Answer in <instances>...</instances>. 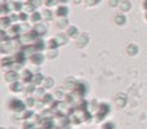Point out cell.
<instances>
[{
  "label": "cell",
  "instance_id": "34",
  "mask_svg": "<svg viewBox=\"0 0 147 129\" xmlns=\"http://www.w3.org/2000/svg\"><path fill=\"white\" fill-rule=\"evenodd\" d=\"M27 1L31 3L32 5H35V7L38 8V7H40L41 5V1H43V0H27Z\"/></svg>",
  "mask_w": 147,
  "mask_h": 129
},
{
  "label": "cell",
  "instance_id": "10",
  "mask_svg": "<svg viewBox=\"0 0 147 129\" xmlns=\"http://www.w3.org/2000/svg\"><path fill=\"white\" fill-rule=\"evenodd\" d=\"M5 79H7V81L16 83V81H18V74L16 72V71H10V72H8L7 75H5Z\"/></svg>",
  "mask_w": 147,
  "mask_h": 129
},
{
  "label": "cell",
  "instance_id": "8",
  "mask_svg": "<svg viewBox=\"0 0 147 129\" xmlns=\"http://www.w3.org/2000/svg\"><path fill=\"white\" fill-rule=\"evenodd\" d=\"M34 31H35L36 34H38L39 36L44 35V34H47V26L45 25H40V23H38V25L34 27Z\"/></svg>",
  "mask_w": 147,
  "mask_h": 129
},
{
  "label": "cell",
  "instance_id": "24",
  "mask_svg": "<svg viewBox=\"0 0 147 129\" xmlns=\"http://www.w3.org/2000/svg\"><path fill=\"white\" fill-rule=\"evenodd\" d=\"M23 5H25V4H22L21 1H13L12 3V8L16 10V12H20V10L23 8Z\"/></svg>",
  "mask_w": 147,
  "mask_h": 129
},
{
  "label": "cell",
  "instance_id": "45",
  "mask_svg": "<svg viewBox=\"0 0 147 129\" xmlns=\"http://www.w3.org/2000/svg\"><path fill=\"white\" fill-rule=\"evenodd\" d=\"M145 18H146V20H147V12H146V14H145Z\"/></svg>",
  "mask_w": 147,
  "mask_h": 129
},
{
  "label": "cell",
  "instance_id": "2",
  "mask_svg": "<svg viewBox=\"0 0 147 129\" xmlns=\"http://www.w3.org/2000/svg\"><path fill=\"white\" fill-rule=\"evenodd\" d=\"M9 107H10V110H13V111H25L26 105L23 103L21 99L13 98V99H10V102H9Z\"/></svg>",
  "mask_w": 147,
  "mask_h": 129
},
{
  "label": "cell",
  "instance_id": "33",
  "mask_svg": "<svg viewBox=\"0 0 147 129\" xmlns=\"http://www.w3.org/2000/svg\"><path fill=\"white\" fill-rule=\"evenodd\" d=\"M27 18H28V16H27V13H20L18 14V20L20 21H27Z\"/></svg>",
  "mask_w": 147,
  "mask_h": 129
},
{
  "label": "cell",
  "instance_id": "35",
  "mask_svg": "<svg viewBox=\"0 0 147 129\" xmlns=\"http://www.w3.org/2000/svg\"><path fill=\"white\" fill-rule=\"evenodd\" d=\"M102 129H115V125L112 123H105Z\"/></svg>",
  "mask_w": 147,
  "mask_h": 129
},
{
  "label": "cell",
  "instance_id": "31",
  "mask_svg": "<svg viewBox=\"0 0 147 129\" xmlns=\"http://www.w3.org/2000/svg\"><path fill=\"white\" fill-rule=\"evenodd\" d=\"M44 3H45V5L48 8H51V7H53V5L57 4V0H44Z\"/></svg>",
  "mask_w": 147,
  "mask_h": 129
},
{
  "label": "cell",
  "instance_id": "22",
  "mask_svg": "<svg viewBox=\"0 0 147 129\" xmlns=\"http://www.w3.org/2000/svg\"><path fill=\"white\" fill-rule=\"evenodd\" d=\"M41 16H43V18H44V20H47V21H51L52 18H53V13H52L49 9L43 10V13H41Z\"/></svg>",
  "mask_w": 147,
  "mask_h": 129
},
{
  "label": "cell",
  "instance_id": "39",
  "mask_svg": "<svg viewBox=\"0 0 147 129\" xmlns=\"http://www.w3.org/2000/svg\"><path fill=\"white\" fill-rule=\"evenodd\" d=\"M27 105L28 106H34V105H35V99L34 98H27Z\"/></svg>",
  "mask_w": 147,
  "mask_h": 129
},
{
  "label": "cell",
  "instance_id": "43",
  "mask_svg": "<svg viewBox=\"0 0 147 129\" xmlns=\"http://www.w3.org/2000/svg\"><path fill=\"white\" fill-rule=\"evenodd\" d=\"M143 8H145V9H147V0H145V1H143Z\"/></svg>",
  "mask_w": 147,
  "mask_h": 129
},
{
  "label": "cell",
  "instance_id": "13",
  "mask_svg": "<svg viewBox=\"0 0 147 129\" xmlns=\"http://www.w3.org/2000/svg\"><path fill=\"white\" fill-rule=\"evenodd\" d=\"M10 22H12V20H10V17H1V20H0V23H1V27L3 30L7 27H10Z\"/></svg>",
  "mask_w": 147,
  "mask_h": 129
},
{
  "label": "cell",
  "instance_id": "1",
  "mask_svg": "<svg viewBox=\"0 0 147 129\" xmlns=\"http://www.w3.org/2000/svg\"><path fill=\"white\" fill-rule=\"evenodd\" d=\"M110 112V105L107 103H101L98 106V112H97L96 115V119L97 122H101L102 119H105L106 118V115Z\"/></svg>",
  "mask_w": 147,
  "mask_h": 129
},
{
  "label": "cell",
  "instance_id": "19",
  "mask_svg": "<svg viewBox=\"0 0 147 129\" xmlns=\"http://www.w3.org/2000/svg\"><path fill=\"white\" fill-rule=\"evenodd\" d=\"M10 91H13V92H21V91H22V84H21L20 81L12 83V84H10Z\"/></svg>",
  "mask_w": 147,
  "mask_h": 129
},
{
  "label": "cell",
  "instance_id": "11",
  "mask_svg": "<svg viewBox=\"0 0 147 129\" xmlns=\"http://www.w3.org/2000/svg\"><path fill=\"white\" fill-rule=\"evenodd\" d=\"M34 48H35L36 52H41L44 48H45V43H44L41 39H38V40H35V43L32 44Z\"/></svg>",
  "mask_w": 147,
  "mask_h": 129
},
{
  "label": "cell",
  "instance_id": "15",
  "mask_svg": "<svg viewBox=\"0 0 147 129\" xmlns=\"http://www.w3.org/2000/svg\"><path fill=\"white\" fill-rule=\"evenodd\" d=\"M86 43H88V35H86V34H83L78 40V45L81 48V47H85Z\"/></svg>",
  "mask_w": 147,
  "mask_h": 129
},
{
  "label": "cell",
  "instance_id": "9",
  "mask_svg": "<svg viewBox=\"0 0 147 129\" xmlns=\"http://www.w3.org/2000/svg\"><path fill=\"white\" fill-rule=\"evenodd\" d=\"M22 78H23V81L25 83H31L34 79V75L32 72H31V70H25L22 74Z\"/></svg>",
  "mask_w": 147,
  "mask_h": 129
},
{
  "label": "cell",
  "instance_id": "7",
  "mask_svg": "<svg viewBox=\"0 0 147 129\" xmlns=\"http://www.w3.org/2000/svg\"><path fill=\"white\" fill-rule=\"evenodd\" d=\"M14 59H16V63H20V65H23L26 61V53L25 52H18V53H16L14 56Z\"/></svg>",
  "mask_w": 147,
  "mask_h": 129
},
{
  "label": "cell",
  "instance_id": "42",
  "mask_svg": "<svg viewBox=\"0 0 147 129\" xmlns=\"http://www.w3.org/2000/svg\"><path fill=\"white\" fill-rule=\"evenodd\" d=\"M69 0H57V3H62V4H65V3H67Z\"/></svg>",
  "mask_w": 147,
  "mask_h": 129
},
{
  "label": "cell",
  "instance_id": "17",
  "mask_svg": "<svg viewBox=\"0 0 147 129\" xmlns=\"http://www.w3.org/2000/svg\"><path fill=\"white\" fill-rule=\"evenodd\" d=\"M44 76L40 75V74H36V75H34V79H32V84L34 85H38V84H41L44 81Z\"/></svg>",
  "mask_w": 147,
  "mask_h": 129
},
{
  "label": "cell",
  "instance_id": "25",
  "mask_svg": "<svg viewBox=\"0 0 147 129\" xmlns=\"http://www.w3.org/2000/svg\"><path fill=\"white\" fill-rule=\"evenodd\" d=\"M41 18H43V16L38 12H34L32 14H31V21H32V22H39Z\"/></svg>",
  "mask_w": 147,
  "mask_h": 129
},
{
  "label": "cell",
  "instance_id": "41",
  "mask_svg": "<svg viewBox=\"0 0 147 129\" xmlns=\"http://www.w3.org/2000/svg\"><path fill=\"white\" fill-rule=\"evenodd\" d=\"M9 17H10V20L12 21H17L18 20V14H10Z\"/></svg>",
  "mask_w": 147,
  "mask_h": 129
},
{
  "label": "cell",
  "instance_id": "3",
  "mask_svg": "<svg viewBox=\"0 0 147 129\" xmlns=\"http://www.w3.org/2000/svg\"><path fill=\"white\" fill-rule=\"evenodd\" d=\"M74 93H75L78 97L83 98V97L85 96V93H86V86H85V84H83V83H76L75 88H74Z\"/></svg>",
  "mask_w": 147,
  "mask_h": 129
},
{
  "label": "cell",
  "instance_id": "32",
  "mask_svg": "<svg viewBox=\"0 0 147 129\" xmlns=\"http://www.w3.org/2000/svg\"><path fill=\"white\" fill-rule=\"evenodd\" d=\"M23 129H35V124H32V123H30V122H26L25 124H23Z\"/></svg>",
  "mask_w": 147,
  "mask_h": 129
},
{
  "label": "cell",
  "instance_id": "20",
  "mask_svg": "<svg viewBox=\"0 0 147 129\" xmlns=\"http://www.w3.org/2000/svg\"><path fill=\"white\" fill-rule=\"evenodd\" d=\"M78 34H79V31H78V28H76L75 26H70L69 30H67V35L72 36V38H76V36H78Z\"/></svg>",
  "mask_w": 147,
  "mask_h": 129
},
{
  "label": "cell",
  "instance_id": "30",
  "mask_svg": "<svg viewBox=\"0 0 147 129\" xmlns=\"http://www.w3.org/2000/svg\"><path fill=\"white\" fill-rule=\"evenodd\" d=\"M130 9V1H128V0H125V1L121 3V10H124V12H127V10Z\"/></svg>",
  "mask_w": 147,
  "mask_h": 129
},
{
  "label": "cell",
  "instance_id": "16",
  "mask_svg": "<svg viewBox=\"0 0 147 129\" xmlns=\"http://www.w3.org/2000/svg\"><path fill=\"white\" fill-rule=\"evenodd\" d=\"M125 22H127V18H125V16L116 14V17H115V23H116V25L121 26V25H124Z\"/></svg>",
  "mask_w": 147,
  "mask_h": 129
},
{
  "label": "cell",
  "instance_id": "37",
  "mask_svg": "<svg viewBox=\"0 0 147 129\" xmlns=\"http://www.w3.org/2000/svg\"><path fill=\"white\" fill-rule=\"evenodd\" d=\"M34 116V112L31 111V110H28V111H26L25 114H23V119H28V118Z\"/></svg>",
  "mask_w": 147,
  "mask_h": 129
},
{
  "label": "cell",
  "instance_id": "21",
  "mask_svg": "<svg viewBox=\"0 0 147 129\" xmlns=\"http://www.w3.org/2000/svg\"><path fill=\"white\" fill-rule=\"evenodd\" d=\"M23 8H25V10H26V13H34L35 12V9H36V7L35 5H32L31 3H26L25 5H23Z\"/></svg>",
  "mask_w": 147,
  "mask_h": 129
},
{
  "label": "cell",
  "instance_id": "14",
  "mask_svg": "<svg viewBox=\"0 0 147 129\" xmlns=\"http://www.w3.org/2000/svg\"><path fill=\"white\" fill-rule=\"evenodd\" d=\"M20 32H21V26H18V25H13V26H10V35H12V36L17 38L18 34H20Z\"/></svg>",
  "mask_w": 147,
  "mask_h": 129
},
{
  "label": "cell",
  "instance_id": "29",
  "mask_svg": "<svg viewBox=\"0 0 147 129\" xmlns=\"http://www.w3.org/2000/svg\"><path fill=\"white\" fill-rule=\"evenodd\" d=\"M41 101H43L44 103H52V101H53V97H52L51 94H44V97L41 98Z\"/></svg>",
  "mask_w": 147,
  "mask_h": 129
},
{
  "label": "cell",
  "instance_id": "38",
  "mask_svg": "<svg viewBox=\"0 0 147 129\" xmlns=\"http://www.w3.org/2000/svg\"><path fill=\"white\" fill-rule=\"evenodd\" d=\"M34 91H35L34 85H28V86H27V89H26V93H27V94H28V93H32Z\"/></svg>",
  "mask_w": 147,
  "mask_h": 129
},
{
  "label": "cell",
  "instance_id": "23",
  "mask_svg": "<svg viewBox=\"0 0 147 129\" xmlns=\"http://www.w3.org/2000/svg\"><path fill=\"white\" fill-rule=\"evenodd\" d=\"M58 47H59V44H58V41H57L56 39H53V40H49V41H48V48H49V49H53V51H56Z\"/></svg>",
  "mask_w": 147,
  "mask_h": 129
},
{
  "label": "cell",
  "instance_id": "12",
  "mask_svg": "<svg viewBox=\"0 0 147 129\" xmlns=\"http://www.w3.org/2000/svg\"><path fill=\"white\" fill-rule=\"evenodd\" d=\"M115 103H116V106L117 107H124L125 106V103H127V97L125 96H117V98L115 99Z\"/></svg>",
  "mask_w": 147,
  "mask_h": 129
},
{
  "label": "cell",
  "instance_id": "6",
  "mask_svg": "<svg viewBox=\"0 0 147 129\" xmlns=\"http://www.w3.org/2000/svg\"><path fill=\"white\" fill-rule=\"evenodd\" d=\"M41 129H54V124L52 118H47L41 122Z\"/></svg>",
  "mask_w": 147,
  "mask_h": 129
},
{
  "label": "cell",
  "instance_id": "40",
  "mask_svg": "<svg viewBox=\"0 0 147 129\" xmlns=\"http://www.w3.org/2000/svg\"><path fill=\"white\" fill-rule=\"evenodd\" d=\"M117 3H119V0H110V5L111 7H116Z\"/></svg>",
  "mask_w": 147,
  "mask_h": 129
},
{
  "label": "cell",
  "instance_id": "4",
  "mask_svg": "<svg viewBox=\"0 0 147 129\" xmlns=\"http://www.w3.org/2000/svg\"><path fill=\"white\" fill-rule=\"evenodd\" d=\"M30 61H31V63H34V65H41L44 61V56L40 52H36V53L30 56Z\"/></svg>",
  "mask_w": 147,
  "mask_h": 129
},
{
  "label": "cell",
  "instance_id": "44",
  "mask_svg": "<svg viewBox=\"0 0 147 129\" xmlns=\"http://www.w3.org/2000/svg\"><path fill=\"white\" fill-rule=\"evenodd\" d=\"M74 1H75V3H79V1H80V0H74Z\"/></svg>",
  "mask_w": 147,
  "mask_h": 129
},
{
  "label": "cell",
  "instance_id": "5",
  "mask_svg": "<svg viewBox=\"0 0 147 129\" xmlns=\"http://www.w3.org/2000/svg\"><path fill=\"white\" fill-rule=\"evenodd\" d=\"M56 14L58 16V17H67V14H69V8L66 7V5H59L58 8H57V12Z\"/></svg>",
  "mask_w": 147,
  "mask_h": 129
},
{
  "label": "cell",
  "instance_id": "36",
  "mask_svg": "<svg viewBox=\"0 0 147 129\" xmlns=\"http://www.w3.org/2000/svg\"><path fill=\"white\" fill-rule=\"evenodd\" d=\"M85 3L89 5V7H93V5L98 4V3H99V0H85Z\"/></svg>",
  "mask_w": 147,
  "mask_h": 129
},
{
  "label": "cell",
  "instance_id": "28",
  "mask_svg": "<svg viewBox=\"0 0 147 129\" xmlns=\"http://www.w3.org/2000/svg\"><path fill=\"white\" fill-rule=\"evenodd\" d=\"M57 25H58L59 27H65V26L67 25V18H65V17H58V22H57Z\"/></svg>",
  "mask_w": 147,
  "mask_h": 129
},
{
  "label": "cell",
  "instance_id": "18",
  "mask_svg": "<svg viewBox=\"0 0 147 129\" xmlns=\"http://www.w3.org/2000/svg\"><path fill=\"white\" fill-rule=\"evenodd\" d=\"M127 51H128V53H129L130 56H134V54L138 53V47L136 45V44H130V45H128Z\"/></svg>",
  "mask_w": 147,
  "mask_h": 129
},
{
  "label": "cell",
  "instance_id": "26",
  "mask_svg": "<svg viewBox=\"0 0 147 129\" xmlns=\"http://www.w3.org/2000/svg\"><path fill=\"white\" fill-rule=\"evenodd\" d=\"M56 40L58 41V44L61 45V44H65V43H66V41H67V38H66V35H63V34H59V35H57Z\"/></svg>",
  "mask_w": 147,
  "mask_h": 129
},
{
  "label": "cell",
  "instance_id": "27",
  "mask_svg": "<svg viewBox=\"0 0 147 129\" xmlns=\"http://www.w3.org/2000/svg\"><path fill=\"white\" fill-rule=\"evenodd\" d=\"M53 79L52 78H45L44 79V88H51V86H53Z\"/></svg>",
  "mask_w": 147,
  "mask_h": 129
},
{
  "label": "cell",
  "instance_id": "46",
  "mask_svg": "<svg viewBox=\"0 0 147 129\" xmlns=\"http://www.w3.org/2000/svg\"><path fill=\"white\" fill-rule=\"evenodd\" d=\"M1 129H4V128H1Z\"/></svg>",
  "mask_w": 147,
  "mask_h": 129
}]
</instances>
